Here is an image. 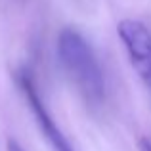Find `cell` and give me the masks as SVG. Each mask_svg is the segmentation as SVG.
<instances>
[{"label":"cell","mask_w":151,"mask_h":151,"mask_svg":"<svg viewBox=\"0 0 151 151\" xmlns=\"http://www.w3.org/2000/svg\"><path fill=\"white\" fill-rule=\"evenodd\" d=\"M58 58L71 84L90 107L105 101V77L92 44L77 29H63L58 37Z\"/></svg>","instance_id":"obj_1"},{"label":"cell","mask_w":151,"mask_h":151,"mask_svg":"<svg viewBox=\"0 0 151 151\" xmlns=\"http://www.w3.org/2000/svg\"><path fill=\"white\" fill-rule=\"evenodd\" d=\"M117 33L126 50L130 63L144 86L151 92V31L138 19H122L117 25Z\"/></svg>","instance_id":"obj_2"},{"label":"cell","mask_w":151,"mask_h":151,"mask_svg":"<svg viewBox=\"0 0 151 151\" xmlns=\"http://www.w3.org/2000/svg\"><path fill=\"white\" fill-rule=\"evenodd\" d=\"M15 82H17L21 94L25 96L27 105H29L31 113H33L35 121H37L38 128H40V132H42V136H44L46 142L50 144V147L54 151H75L73 145L67 140V136L59 130V126L55 124V121L50 115V111L46 109L44 101H42L40 94H38L33 78L29 77V73H27V71H19V73L15 75Z\"/></svg>","instance_id":"obj_3"},{"label":"cell","mask_w":151,"mask_h":151,"mask_svg":"<svg viewBox=\"0 0 151 151\" xmlns=\"http://www.w3.org/2000/svg\"><path fill=\"white\" fill-rule=\"evenodd\" d=\"M8 151H25L15 140H8Z\"/></svg>","instance_id":"obj_4"},{"label":"cell","mask_w":151,"mask_h":151,"mask_svg":"<svg viewBox=\"0 0 151 151\" xmlns=\"http://www.w3.org/2000/svg\"><path fill=\"white\" fill-rule=\"evenodd\" d=\"M140 151H151V140L142 138L140 140Z\"/></svg>","instance_id":"obj_5"}]
</instances>
